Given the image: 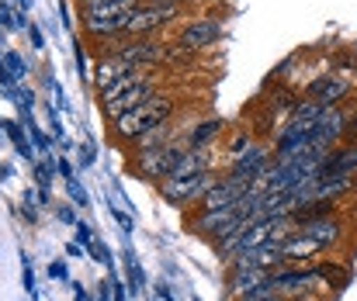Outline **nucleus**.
Masks as SVG:
<instances>
[{
  "mask_svg": "<svg viewBox=\"0 0 357 301\" xmlns=\"http://www.w3.org/2000/svg\"><path fill=\"white\" fill-rule=\"evenodd\" d=\"M340 142H347V146H357V107L351 111V118H347V128H344V139Z\"/></svg>",
  "mask_w": 357,
  "mask_h": 301,
  "instance_id": "nucleus-33",
  "label": "nucleus"
},
{
  "mask_svg": "<svg viewBox=\"0 0 357 301\" xmlns=\"http://www.w3.org/2000/svg\"><path fill=\"white\" fill-rule=\"evenodd\" d=\"M87 253H91V256H94L98 263H105L108 270H119V267H115V256H112V249H108V242H101V239H94V242L87 246Z\"/></svg>",
  "mask_w": 357,
  "mask_h": 301,
  "instance_id": "nucleus-24",
  "label": "nucleus"
},
{
  "mask_svg": "<svg viewBox=\"0 0 357 301\" xmlns=\"http://www.w3.org/2000/svg\"><path fill=\"white\" fill-rule=\"evenodd\" d=\"M49 281H70V270H66L63 260H52L49 263Z\"/></svg>",
  "mask_w": 357,
  "mask_h": 301,
  "instance_id": "nucleus-34",
  "label": "nucleus"
},
{
  "mask_svg": "<svg viewBox=\"0 0 357 301\" xmlns=\"http://www.w3.org/2000/svg\"><path fill=\"white\" fill-rule=\"evenodd\" d=\"M66 191H70V201H73L77 208H87V204H91V198H87V187H84L77 177H70V180H66Z\"/></svg>",
  "mask_w": 357,
  "mask_h": 301,
  "instance_id": "nucleus-25",
  "label": "nucleus"
},
{
  "mask_svg": "<svg viewBox=\"0 0 357 301\" xmlns=\"http://www.w3.org/2000/svg\"><path fill=\"white\" fill-rule=\"evenodd\" d=\"M108 211H112V218L119 222V229H121V232H125V236H132V229H135L132 215H128V211H121V208H115V204H108Z\"/></svg>",
  "mask_w": 357,
  "mask_h": 301,
  "instance_id": "nucleus-30",
  "label": "nucleus"
},
{
  "mask_svg": "<svg viewBox=\"0 0 357 301\" xmlns=\"http://www.w3.org/2000/svg\"><path fill=\"white\" fill-rule=\"evenodd\" d=\"M233 260L246 263V267H257V270H267V274H274L278 267L288 263L281 242H264V246H257V249H250V253H243V256H233Z\"/></svg>",
  "mask_w": 357,
  "mask_h": 301,
  "instance_id": "nucleus-15",
  "label": "nucleus"
},
{
  "mask_svg": "<svg viewBox=\"0 0 357 301\" xmlns=\"http://www.w3.org/2000/svg\"><path fill=\"white\" fill-rule=\"evenodd\" d=\"M0 128L7 132V139H10V146L17 149V156H24L28 163H35V146H31L28 128H24L21 121H0Z\"/></svg>",
  "mask_w": 357,
  "mask_h": 301,
  "instance_id": "nucleus-17",
  "label": "nucleus"
},
{
  "mask_svg": "<svg viewBox=\"0 0 357 301\" xmlns=\"http://www.w3.org/2000/svg\"><path fill=\"white\" fill-rule=\"evenodd\" d=\"M188 3H177V0H139V7L128 14L125 21V38H153V35H163L167 28H177L184 17H188Z\"/></svg>",
  "mask_w": 357,
  "mask_h": 301,
  "instance_id": "nucleus-2",
  "label": "nucleus"
},
{
  "mask_svg": "<svg viewBox=\"0 0 357 301\" xmlns=\"http://www.w3.org/2000/svg\"><path fill=\"white\" fill-rule=\"evenodd\" d=\"M253 142H257V135H253L250 128H229L226 139H222V156H226V163L236 160V156H243Z\"/></svg>",
  "mask_w": 357,
  "mask_h": 301,
  "instance_id": "nucleus-18",
  "label": "nucleus"
},
{
  "mask_svg": "<svg viewBox=\"0 0 357 301\" xmlns=\"http://www.w3.org/2000/svg\"><path fill=\"white\" fill-rule=\"evenodd\" d=\"M56 160H59V156L45 153L42 160L31 163V177H35V187H38V191H52V180H56Z\"/></svg>",
  "mask_w": 357,
  "mask_h": 301,
  "instance_id": "nucleus-20",
  "label": "nucleus"
},
{
  "mask_svg": "<svg viewBox=\"0 0 357 301\" xmlns=\"http://www.w3.org/2000/svg\"><path fill=\"white\" fill-rule=\"evenodd\" d=\"M156 298L160 301H174V291H170V284H167V281H160V284H156Z\"/></svg>",
  "mask_w": 357,
  "mask_h": 301,
  "instance_id": "nucleus-39",
  "label": "nucleus"
},
{
  "mask_svg": "<svg viewBox=\"0 0 357 301\" xmlns=\"http://www.w3.org/2000/svg\"><path fill=\"white\" fill-rule=\"evenodd\" d=\"M52 215H56L63 225H77V208H73V204H63V201H56V204H52Z\"/></svg>",
  "mask_w": 357,
  "mask_h": 301,
  "instance_id": "nucleus-27",
  "label": "nucleus"
},
{
  "mask_svg": "<svg viewBox=\"0 0 357 301\" xmlns=\"http://www.w3.org/2000/svg\"><path fill=\"white\" fill-rule=\"evenodd\" d=\"M84 253H87V249H84L77 239H73V242H66V256H73V260H77V256H84Z\"/></svg>",
  "mask_w": 357,
  "mask_h": 301,
  "instance_id": "nucleus-40",
  "label": "nucleus"
},
{
  "mask_svg": "<svg viewBox=\"0 0 357 301\" xmlns=\"http://www.w3.org/2000/svg\"><path fill=\"white\" fill-rule=\"evenodd\" d=\"M160 91H163V70H149V73H142L125 94H119V98L108 100V104H101V114H105V121H115L125 111H132V107L146 104L149 98H156Z\"/></svg>",
  "mask_w": 357,
  "mask_h": 301,
  "instance_id": "nucleus-8",
  "label": "nucleus"
},
{
  "mask_svg": "<svg viewBox=\"0 0 357 301\" xmlns=\"http://www.w3.org/2000/svg\"><path fill=\"white\" fill-rule=\"evenodd\" d=\"M316 277H319V284H333V291H340V288H347V281H351V267H340V263H319L316 260Z\"/></svg>",
  "mask_w": 357,
  "mask_h": 301,
  "instance_id": "nucleus-19",
  "label": "nucleus"
},
{
  "mask_svg": "<svg viewBox=\"0 0 357 301\" xmlns=\"http://www.w3.org/2000/svg\"><path fill=\"white\" fill-rule=\"evenodd\" d=\"M24 31H28V38H31V45H35V49H42V45H45V38H42V31H38V24H28Z\"/></svg>",
  "mask_w": 357,
  "mask_h": 301,
  "instance_id": "nucleus-37",
  "label": "nucleus"
},
{
  "mask_svg": "<svg viewBox=\"0 0 357 301\" xmlns=\"http://www.w3.org/2000/svg\"><path fill=\"white\" fill-rule=\"evenodd\" d=\"M181 114H184V98L174 94L170 87H163L156 98H149L146 104L125 111L115 121H108V128H112V139H115L119 146H132V142H135L139 135H146L149 128L167 125V121H174V118H181Z\"/></svg>",
  "mask_w": 357,
  "mask_h": 301,
  "instance_id": "nucleus-1",
  "label": "nucleus"
},
{
  "mask_svg": "<svg viewBox=\"0 0 357 301\" xmlns=\"http://www.w3.org/2000/svg\"><path fill=\"white\" fill-rule=\"evenodd\" d=\"M188 139H174L170 146H160V149H146V153H128V173L139 177L142 184H160L163 177L174 173V167L181 163V156L188 153Z\"/></svg>",
  "mask_w": 357,
  "mask_h": 301,
  "instance_id": "nucleus-4",
  "label": "nucleus"
},
{
  "mask_svg": "<svg viewBox=\"0 0 357 301\" xmlns=\"http://www.w3.org/2000/svg\"><path fill=\"white\" fill-rule=\"evenodd\" d=\"M119 277H121L119 270H108V281H112V298H115V301H128L132 295H128V288L121 284Z\"/></svg>",
  "mask_w": 357,
  "mask_h": 301,
  "instance_id": "nucleus-31",
  "label": "nucleus"
},
{
  "mask_svg": "<svg viewBox=\"0 0 357 301\" xmlns=\"http://www.w3.org/2000/svg\"><path fill=\"white\" fill-rule=\"evenodd\" d=\"M281 249H284V256H288V263H316L326 249L312 239V236H305L302 229H295L284 242H281Z\"/></svg>",
  "mask_w": 357,
  "mask_h": 301,
  "instance_id": "nucleus-13",
  "label": "nucleus"
},
{
  "mask_svg": "<svg viewBox=\"0 0 357 301\" xmlns=\"http://www.w3.org/2000/svg\"><path fill=\"white\" fill-rule=\"evenodd\" d=\"M354 91H357L354 77L330 70V73H319V77H312V80L305 84L302 98H305V100H316V104H323V107H333V104H344V100L351 98Z\"/></svg>",
  "mask_w": 357,
  "mask_h": 301,
  "instance_id": "nucleus-9",
  "label": "nucleus"
},
{
  "mask_svg": "<svg viewBox=\"0 0 357 301\" xmlns=\"http://www.w3.org/2000/svg\"><path fill=\"white\" fill-rule=\"evenodd\" d=\"M333 70H337V73L354 77V73H357V52H354V49H340V52L333 56Z\"/></svg>",
  "mask_w": 357,
  "mask_h": 301,
  "instance_id": "nucleus-22",
  "label": "nucleus"
},
{
  "mask_svg": "<svg viewBox=\"0 0 357 301\" xmlns=\"http://www.w3.org/2000/svg\"><path fill=\"white\" fill-rule=\"evenodd\" d=\"M222 177V170H205V173H195V177H163L156 184V194L167 201L170 208H195L198 201L212 191V184Z\"/></svg>",
  "mask_w": 357,
  "mask_h": 301,
  "instance_id": "nucleus-7",
  "label": "nucleus"
},
{
  "mask_svg": "<svg viewBox=\"0 0 357 301\" xmlns=\"http://www.w3.org/2000/svg\"><path fill=\"white\" fill-rule=\"evenodd\" d=\"M21 288L31 301H38V288H35V270H31V260L21 253Z\"/></svg>",
  "mask_w": 357,
  "mask_h": 301,
  "instance_id": "nucleus-23",
  "label": "nucleus"
},
{
  "mask_svg": "<svg viewBox=\"0 0 357 301\" xmlns=\"http://www.w3.org/2000/svg\"><path fill=\"white\" fill-rule=\"evenodd\" d=\"M56 173H59L63 180H70V177H77V167H73L66 156H59V160H56Z\"/></svg>",
  "mask_w": 357,
  "mask_h": 301,
  "instance_id": "nucleus-35",
  "label": "nucleus"
},
{
  "mask_svg": "<svg viewBox=\"0 0 357 301\" xmlns=\"http://www.w3.org/2000/svg\"><path fill=\"white\" fill-rule=\"evenodd\" d=\"M226 132H229V121L226 118H219V114H198L188 125L184 139H188L191 149H219L222 139H226Z\"/></svg>",
  "mask_w": 357,
  "mask_h": 301,
  "instance_id": "nucleus-12",
  "label": "nucleus"
},
{
  "mask_svg": "<svg viewBox=\"0 0 357 301\" xmlns=\"http://www.w3.org/2000/svg\"><path fill=\"white\" fill-rule=\"evenodd\" d=\"M59 14H63V24H66V28H73V7H70V0H63V3H59Z\"/></svg>",
  "mask_w": 357,
  "mask_h": 301,
  "instance_id": "nucleus-38",
  "label": "nucleus"
},
{
  "mask_svg": "<svg viewBox=\"0 0 357 301\" xmlns=\"http://www.w3.org/2000/svg\"><path fill=\"white\" fill-rule=\"evenodd\" d=\"M94 156H98L94 142H84L80 153H77V167H80V170H91V167H94Z\"/></svg>",
  "mask_w": 357,
  "mask_h": 301,
  "instance_id": "nucleus-28",
  "label": "nucleus"
},
{
  "mask_svg": "<svg viewBox=\"0 0 357 301\" xmlns=\"http://www.w3.org/2000/svg\"><path fill=\"white\" fill-rule=\"evenodd\" d=\"M73 298L77 301H94L91 295H87V288H84V284H77V281H73Z\"/></svg>",
  "mask_w": 357,
  "mask_h": 301,
  "instance_id": "nucleus-42",
  "label": "nucleus"
},
{
  "mask_svg": "<svg viewBox=\"0 0 357 301\" xmlns=\"http://www.w3.org/2000/svg\"><path fill=\"white\" fill-rule=\"evenodd\" d=\"M271 167H274V153H271V146L253 142L243 156H236V160L226 163V173L236 177V180H243V184H253V180H260Z\"/></svg>",
  "mask_w": 357,
  "mask_h": 301,
  "instance_id": "nucleus-10",
  "label": "nucleus"
},
{
  "mask_svg": "<svg viewBox=\"0 0 357 301\" xmlns=\"http://www.w3.org/2000/svg\"><path fill=\"white\" fill-rule=\"evenodd\" d=\"M3 63H7V70H10V73H14L17 80H21V77L28 73V63L21 59V52H3Z\"/></svg>",
  "mask_w": 357,
  "mask_h": 301,
  "instance_id": "nucleus-26",
  "label": "nucleus"
},
{
  "mask_svg": "<svg viewBox=\"0 0 357 301\" xmlns=\"http://www.w3.org/2000/svg\"><path fill=\"white\" fill-rule=\"evenodd\" d=\"M73 232H77L73 239H77V242H80L84 249H87L91 242H94V232H91V222H84V218H77V225H73Z\"/></svg>",
  "mask_w": 357,
  "mask_h": 301,
  "instance_id": "nucleus-29",
  "label": "nucleus"
},
{
  "mask_svg": "<svg viewBox=\"0 0 357 301\" xmlns=\"http://www.w3.org/2000/svg\"><path fill=\"white\" fill-rule=\"evenodd\" d=\"M38 208H42V204H28V201H21V218H24V225H31V229L42 225V222H38Z\"/></svg>",
  "mask_w": 357,
  "mask_h": 301,
  "instance_id": "nucleus-32",
  "label": "nucleus"
},
{
  "mask_svg": "<svg viewBox=\"0 0 357 301\" xmlns=\"http://www.w3.org/2000/svg\"><path fill=\"white\" fill-rule=\"evenodd\" d=\"M177 3H188V7H191V0H177Z\"/></svg>",
  "mask_w": 357,
  "mask_h": 301,
  "instance_id": "nucleus-44",
  "label": "nucleus"
},
{
  "mask_svg": "<svg viewBox=\"0 0 357 301\" xmlns=\"http://www.w3.org/2000/svg\"><path fill=\"white\" fill-rule=\"evenodd\" d=\"M191 301H198V298H191Z\"/></svg>",
  "mask_w": 357,
  "mask_h": 301,
  "instance_id": "nucleus-46",
  "label": "nucleus"
},
{
  "mask_svg": "<svg viewBox=\"0 0 357 301\" xmlns=\"http://www.w3.org/2000/svg\"><path fill=\"white\" fill-rule=\"evenodd\" d=\"M94 301H115V298H112V281H105V284L98 288V298H94Z\"/></svg>",
  "mask_w": 357,
  "mask_h": 301,
  "instance_id": "nucleus-41",
  "label": "nucleus"
},
{
  "mask_svg": "<svg viewBox=\"0 0 357 301\" xmlns=\"http://www.w3.org/2000/svg\"><path fill=\"white\" fill-rule=\"evenodd\" d=\"M243 222H246V215H243L239 208H215V211L191 208L188 218H184V229L195 232L198 239H205L208 246H215V242H222L236 225H243Z\"/></svg>",
  "mask_w": 357,
  "mask_h": 301,
  "instance_id": "nucleus-6",
  "label": "nucleus"
},
{
  "mask_svg": "<svg viewBox=\"0 0 357 301\" xmlns=\"http://www.w3.org/2000/svg\"><path fill=\"white\" fill-rule=\"evenodd\" d=\"M253 301H288L284 295H278V291H271V295H264V298H253Z\"/></svg>",
  "mask_w": 357,
  "mask_h": 301,
  "instance_id": "nucleus-43",
  "label": "nucleus"
},
{
  "mask_svg": "<svg viewBox=\"0 0 357 301\" xmlns=\"http://www.w3.org/2000/svg\"><path fill=\"white\" fill-rule=\"evenodd\" d=\"M77 10H98V7H108V3H119V0H73Z\"/></svg>",
  "mask_w": 357,
  "mask_h": 301,
  "instance_id": "nucleus-36",
  "label": "nucleus"
},
{
  "mask_svg": "<svg viewBox=\"0 0 357 301\" xmlns=\"http://www.w3.org/2000/svg\"><path fill=\"white\" fill-rule=\"evenodd\" d=\"M298 229L305 236H312L326 253L337 249L344 242V236H347V225H344V218L337 211H330V215H305V218H298Z\"/></svg>",
  "mask_w": 357,
  "mask_h": 301,
  "instance_id": "nucleus-11",
  "label": "nucleus"
},
{
  "mask_svg": "<svg viewBox=\"0 0 357 301\" xmlns=\"http://www.w3.org/2000/svg\"><path fill=\"white\" fill-rule=\"evenodd\" d=\"M132 73H146V70H135L132 63H125L119 56H108V59H98L94 63V77H91V87L98 91V87H108V84H115L121 77H132Z\"/></svg>",
  "mask_w": 357,
  "mask_h": 301,
  "instance_id": "nucleus-16",
  "label": "nucleus"
},
{
  "mask_svg": "<svg viewBox=\"0 0 357 301\" xmlns=\"http://www.w3.org/2000/svg\"><path fill=\"white\" fill-rule=\"evenodd\" d=\"M139 7V0H119V3H108V7H98V10H80V38L94 49V45H105L112 38H125V21L128 14Z\"/></svg>",
  "mask_w": 357,
  "mask_h": 301,
  "instance_id": "nucleus-3",
  "label": "nucleus"
},
{
  "mask_svg": "<svg viewBox=\"0 0 357 301\" xmlns=\"http://www.w3.org/2000/svg\"><path fill=\"white\" fill-rule=\"evenodd\" d=\"M233 301H246V298H233Z\"/></svg>",
  "mask_w": 357,
  "mask_h": 301,
  "instance_id": "nucleus-45",
  "label": "nucleus"
},
{
  "mask_svg": "<svg viewBox=\"0 0 357 301\" xmlns=\"http://www.w3.org/2000/svg\"><path fill=\"white\" fill-rule=\"evenodd\" d=\"M125 288H128L132 298H139L146 291V274H142L139 260L132 256V249H125Z\"/></svg>",
  "mask_w": 357,
  "mask_h": 301,
  "instance_id": "nucleus-21",
  "label": "nucleus"
},
{
  "mask_svg": "<svg viewBox=\"0 0 357 301\" xmlns=\"http://www.w3.org/2000/svg\"><path fill=\"white\" fill-rule=\"evenodd\" d=\"M319 173H333V177H357V146H333L326 156H323V167Z\"/></svg>",
  "mask_w": 357,
  "mask_h": 301,
  "instance_id": "nucleus-14",
  "label": "nucleus"
},
{
  "mask_svg": "<svg viewBox=\"0 0 357 301\" xmlns=\"http://www.w3.org/2000/svg\"><path fill=\"white\" fill-rule=\"evenodd\" d=\"M222 38H226V21L215 14H188L170 35V42H177L191 52H205V49L219 45Z\"/></svg>",
  "mask_w": 357,
  "mask_h": 301,
  "instance_id": "nucleus-5",
  "label": "nucleus"
}]
</instances>
